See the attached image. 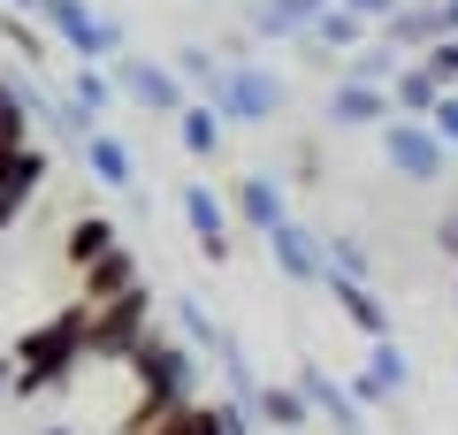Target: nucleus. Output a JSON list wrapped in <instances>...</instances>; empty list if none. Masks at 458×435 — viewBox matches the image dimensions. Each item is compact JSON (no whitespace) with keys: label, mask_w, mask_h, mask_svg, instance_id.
Listing matches in <instances>:
<instances>
[{"label":"nucleus","mask_w":458,"mask_h":435,"mask_svg":"<svg viewBox=\"0 0 458 435\" xmlns=\"http://www.w3.org/2000/svg\"><path fill=\"white\" fill-rule=\"evenodd\" d=\"M123 367L138 374V420H131V428H153L161 413L199 405V382H207V374H199V352H191V344H176V337H161V328H153Z\"/></svg>","instance_id":"obj_1"},{"label":"nucleus","mask_w":458,"mask_h":435,"mask_svg":"<svg viewBox=\"0 0 458 435\" xmlns=\"http://www.w3.org/2000/svg\"><path fill=\"white\" fill-rule=\"evenodd\" d=\"M84 321H92V313L84 306H69V313H54V321H38L31 337L16 344V359H8V367H16V382H8V397H54V389L69 382V374L84 367Z\"/></svg>","instance_id":"obj_2"},{"label":"nucleus","mask_w":458,"mask_h":435,"mask_svg":"<svg viewBox=\"0 0 458 435\" xmlns=\"http://www.w3.org/2000/svg\"><path fill=\"white\" fill-rule=\"evenodd\" d=\"M199 107H214L222 130H260V123H276V115L291 107V84L267 62H222V77L199 92Z\"/></svg>","instance_id":"obj_3"},{"label":"nucleus","mask_w":458,"mask_h":435,"mask_svg":"<svg viewBox=\"0 0 458 435\" xmlns=\"http://www.w3.org/2000/svg\"><path fill=\"white\" fill-rule=\"evenodd\" d=\"M31 23L69 54V62H92V69H107V62H123V54H131L123 23H114L107 8H92V0H38Z\"/></svg>","instance_id":"obj_4"},{"label":"nucleus","mask_w":458,"mask_h":435,"mask_svg":"<svg viewBox=\"0 0 458 435\" xmlns=\"http://www.w3.org/2000/svg\"><path fill=\"white\" fill-rule=\"evenodd\" d=\"M84 359H131L153 337V290L138 283L131 298H107V306H84Z\"/></svg>","instance_id":"obj_5"},{"label":"nucleus","mask_w":458,"mask_h":435,"mask_svg":"<svg viewBox=\"0 0 458 435\" xmlns=\"http://www.w3.org/2000/svg\"><path fill=\"white\" fill-rule=\"evenodd\" d=\"M107 77H114V99H131V107L161 115V123H176V115L191 107V92L176 84V69L153 62V54H123V62H107Z\"/></svg>","instance_id":"obj_6"},{"label":"nucleus","mask_w":458,"mask_h":435,"mask_svg":"<svg viewBox=\"0 0 458 435\" xmlns=\"http://www.w3.org/2000/svg\"><path fill=\"white\" fill-rule=\"evenodd\" d=\"M382 161L397 168V183H443V176H451L443 138H436L428 123H405V115H390V123H382Z\"/></svg>","instance_id":"obj_7"},{"label":"nucleus","mask_w":458,"mask_h":435,"mask_svg":"<svg viewBox=\"0 0 458 435\" xmlns=\"http://www.w3.org/2000/svg\"><path fill=\"white\" fill-rule=\"evenodd\" d=\"M291 389H298V397H306V413H313V420H328V428H336V435H360V428H367V405L352 397V389H344L336 374L321 367V359H306V367L291 374Z\"/></svg>","instance_id":"obj_8"},{"label":"nucleus","mask_w":458,"mask_h":435,"mask_svg":"<svg viewBox=\"0 0 458 435\" xmlns=\"http://www.w3.org/2000/svg\"><path fill=\"white\" fill-rule=\"evenodd\" d=\"M176 207H183V229H191L199 260H214V268H222V260L237 252V237H229V199L214 192V183H183Z\"/></svg>","instance_id":"obj_9"},{"label":"nucleus","mask_w":458,"mask_h":435,"mask_svg":"<svg viewBox=\"0 0 458 435\" xmlns=\"http://www.w3.org/2000/svg\"><path fill=\"white\" fill-rule=\"evenodd\" d=\"M260 244H267V260H276L283 283H321V275H328V260H321V229L298 222V214H291L283 229H267Z\"/></svg>","instance_id":"obj_10"},{"label":"nucleus","mask_w":458,"mask_h":435,"mask_svg":"<svg viewBox=\"0 0 458 435\" xmlns=\"http://www.w3.org/2000/svg\"><path fill=\"white\" fill-rule=\"evenodd\" d=\"M47 168H54V153H47L38 138L23 145V153H8V161H0V229L23 222V207L47 192Z\"/></svg>","instance_id":"obj_11"},{"label":"nucleus","mask_w":458,"mask_h":435,"mask_svg":"<svg viewBox=\"0 0 458 435\" xmlns=\"http://www.w3.org/2000/svg\"><path fill=\"white\" fill-rule=\"evenodd\" d=\"M344 389H352L360 405H390V397H405V389H412V359L397 352V337H382V344H367V367L352 374Z\"/></svg>","instance_id":"obj_12"},{"label":"nucleus","mask_w":458,"mask_h":435,"mask_svg":"<svg viewBox=\"0 0 458 435\" xmlns=\"http://www.w3.org/2000/svg\"><path fill=\"white\" fill-rule=\"evenodd\" d=\"M229 214H237L245 229H260V237H267V229L291 222V192H283L276 176H260V168H252V176L229 183Z\"/></svg>","instance_id":"obj_13"},{"label":"nucleus","mask_w":458,"mask_h":435,"mask_svg":"<svg viewBox=\"0 0 458 435\" xmlns=\"http://www.w3.org/2000/svg\"><path fill=\"white\" fill-rule=\"evenodd\" d=\"M321 290H328V306H336L344 321L360 328L367 344L390 337V306H382V290H375V283H344V275H321Z\"/></svg>","instance_id":"obj_14"},{"label":"nucleus","mask_w":458,"mask_h":435,"mask_svg":"<svg viewBox=\"0 0 458 435\" xmlns=\"http://www.w3.org/2000/svg\"><path fill=\"white\" fill-rule=\"evenodd\" d=\"M138 283H146V275H138V252H131V244H114L107 260H92V268L77 275V290H84L77 306H107V298H131Z\"/></svg>","instance_id":"obj_15"},{"label":"nucleus","mask_w":458,"mask_h":435,"mask_svg":"<svg viewBox=\"0 0 458 435\" xmlns=\"http://www.w3.org/2000/svg\"><path fill=\"white\" fill-rule=\"evenodd\" d=\"M77 153H84V168H92V183H107V192H138V161H131V145L114 138L107 123H99Z\"/></svg>","instance_id":"obj_16"},{"label":"nucleus","mask_w":458,"mask_h":435,"mask_svg":"<svg viewBox=\"0 0 458 435\" xmlns=\"http://www.w3.org/2000/svg\"><path fill=\"white\" fill-rule=\"evenodd\" d=\"M390 123V92L375 84H328V130H382Z\"/></svg>","instance_id":"obj_17"},{"label":"nucleus","mask_w":458,"mask_h":435,"mask_svg":"<svg viewBox=\"0 0 458 435\" xmlns=\"http://www.w3.org/2000/svg\"><path fill=\"white\" fill-rule=\"evenodd\" d=\"M375 38H390V47L405 54V62H420V54L436 47V38H443V23H436V0H405V8H397V16L382 23Z\"/></svg>","instance_id":"obj_18"},{"label":"nucleus","mask_w":458,"mask_h":435,"mask_svg":"<svg viewBox=\"0 0 458 435\" xmlns=\"http://www.w3.org/2000/svg\"><path fill=\"white\" fill-rule=\"evenodd\" d=\"M397 69H405V54H397L390 38H367L360 54H344V62H336V84H375V92H390Z\"/></svg>","instance_id":"obj_19"},{"label":"nucleus","mask_w":458,"mask_h":435,"mask_svg":"<svg viewBox=\"0 0 458 435\" xmlns=\"http://www.w3.org/2000/svg\"><path fill=\"white\" fill-rule=\"evenodd\" d=\"M321 8L328 0H252V38H298V31H313Z\"/></svg>","instance_id":"obj_20"},{"label":"nucleus","mask_w":458,"mask_h":435,"mask_svg":"<svg viewBox=\"0 0 458 435\" xmlns=\"http://www.w3.org/2000/svg\"><path fill=\"white\" fill-rule=\"evenodd\" d=\"M252 420H260L267 435H306V397H298L291 382H260V397H252Z\"/></svg>","instance_id":"obj_21"},{"label":"nucleus","mask_w":458,"mask_h":435,"mask_svg":"<svg viewBox=\"0 0 458 435\" xmlns=\"http://www.w3.org/2000/svg\"><path fill=\"white\" fill-rule=\"evenodd\" d=\"M114 244H123V237H114V222H107V214H77V222H69V237H62V260L84 275L92 260H107Z\"/></svg>","instance_id":"obj_22"},{"label":"nucleus","mask_w":458,"mask_h":435,"mask_svg":"<svg viewBox=\"0 0 458 435\" xmlns=\"http://www.w3.org/2000/svg\"><path fill=\"white\" fill-rule=\"evenodd\" d=\"M436 99H443V84L428 77L420 62H405L390 77V115H405V123H428V115H436Z\"/></svg>","instance_id":"obj_23"},{"label":"nucleus","mask_w":458,"mask_h":435,"mask_svg":"<svg viewBox=\"0 0 458 435\" xmlns=\"http://www.w3.org/2000/svg\"><path fill=\"white\" fill-rule=\"evenodd\" d=\"M321 260H328V275H344V283H375V252H367L352 229H328V237H321Z\"/></svg>","instance_id":"obj_24"},{"label":"nucleus","mask_w":458,"mask_h":435,"mask_svg":"<svg viewBox=\"0 0 458 435\" xmlns=\"http://www.w3.org/2000/svg\"><path fill=\"white\" fill-rule=\"evenodd\" d=\"M0 47H8V54H16V62L38 77V69H47V54H54V38L38 31L31 16H8V8H0Z\"/></svg>","instance_id":"obj_25"},{"label":"nucleus","mask_w":458,"mask_h":435,"mask_svg":"<svg viewBox=\"0 0 458 435\" xmlns=\"http://www.w3.org/2000/svg\"><path fill=\"white\" fill-rule=\"evenodd\" d=\"M62 92L77 99V107L92 115V123H107V107H114V77H107V69H92V62H77V69H69V84H62Z\"/></svg>","instance_id":"obj_26"},{"label":"nucleus","mask_w":458,"mask_h":435,"mask_svg":"<svg viewBox=\"0 0 458 435\" xmlns=\"http://www.w3.org/2000/svg\"><path fill=\"white\" fill-rule=\"evenodd\" d=\"M176 145L191 153V161H214V153H222V123H214V107H199V99H191V107L176 115Z\"/></svg>","instance_id":"obj_27"},{"label":"nucleus","mask_w":458,"mask_h":435,"mask_svg":"<svg viewBox=\"0 0 458 435\" xmlns=\"http://www.w3.org/2000/svg\"><path fill=\"white\" fill-rule=\"evenodd\" d=\"M168 69H176V84L199 99L214 77H222V54H214V47H176V54H168Z\"/></svg>","instance_id":"obj_28"},{"label":"nucleus","mask_w":458,"mask_h":435,"mask_svg":"<svg viewBox=\"0 0 458 435\" xmlns=\"http://www.w3.org/2000/svg\"><path fill=\"white\" fill-rule=\"evenodd\" d=\"M138 435H222V428H214V405L199 397V405H183V413H161L153 428H138Z\"/></svg>","instance_id":"obj_29"},{"label":"nucleus","mask_w":458,"mask_h":435,"mask_svg":"<svg viewBox=\"0 0 458 435\" xmlns=\"http://www.w3.org/2000/svg\"><path fill=\"white\" fill-rule=\"evenodd\" d=\"M176 321H183V344H191V352H207V344H214V328H222L207 306H199V298H176Z\"/></svg>","instance_id":"obj_30"},{"label":"nucleus","mask_w":458,"mask_h":435,"mask_svg":"<svg viewBox=\"0 0 458 435\" xmlns=\"http://www.w3.org/2000/svg\"><path fill=\"white\" fill-rule=\"evenodd\" d=\"M420 69L443 84V92H458V38H436V47L420 54Z\"/></svg>","instance_id":"obj_31"},{"label":"nucleus","mask_w":458,"mask_h":435,"mask_svg":"<svg viewBox=\"0 0 458 435\" xmlns=\"http://www.w3.org/2000/svg\"><path fill=\"white\" fill-rule=\"evenodd\" d=\"M214 428H222V435H260V420H252V405H237V397H214Z\"/></svg>","instance_id":"obj_32"},{"label":"nucleus","mask_w":458,"mask_h":435,"mask_svg":"<svg viewBox=\"0 0 458 435\" xmlns=\"http://www.w3.org/2000/svg\"><path fill=\"white\" fill-rule=\"evenodd\" d=\"M31 138H38V130L23 123V115L8 107V99H0V161H8V153H23V145H31Z\"/></svg>","instance_id":"obj_33"},{"label":"nucleus","mask_w":458,"mask_h":435,"mask_svg":"<svg viewBox=\"0 0 458 435\" xmlns=\"http://www.w3.org/2000/svg\"><path fill=\"white\" fill-rule=\"evenodd\" d=\"M428 130L443 138V153H458V92H443V99H436V115H428Z\"/></svg>","instance_id":"obj_34"},{"label":"nucleus","mask_w":458,"mask_h":435,"mask_svg":"<svg viewBox=\"0 0 458 435\" xmlns=\"http://www.w3.org/2000/svg\"><path fill=\"white\" fill-rule=\"evenodd\" d=\"M428 237H436V252L458 268V199H443V214H436V229H428Z\"/></svg>","instance_id":"obj_35"},{"label":"nucleus","mask_w":458,"mask_h":435,"mask_svg":"<svg viewBox=\"0 0 458 435\" xmlns=\"http://www.w3.org/2000/svg\"><path fill=\"white\" fill-rule=\"evenodd\" d=\"M336 8H352L360 23H375V31H382V23H390L397 8H405V0H336Z\"/></svg>","instance_id":"obj_36"},{"label":"nucleus","mask_w":458,"mask_h":435,"mask_svg":"<svg viewBox=\"0 0 458 435\" xmlns=\"http://www.w3.org/2000/svg\"><path fill=\"white\" fill-rule=\"evenodd\" d=\"M436 23H443V38H458V0H436Z\"/></svg>","instance_id":"obj_37"},{"label":"nucleus","mask_w":458,"mask_h":435,"mask_svg":"<svg viewBox=\"0 0 458 435\" xmlns=\"http://www.w3.org/2000/svg\"><path fill=\"white\" fill-rule=\"evenodd\" d=\"M0 8H8V16H38V0H0Z\"/></svg>","instance_id":"obj_38"},{"label":"nucleus","mask_w":458,"mask_h":435,"mask_svg":"<svg viewBox=\"0 0 458 435\" xmlns=\"http://www.w3.org/2000/svg\"><path fill=\"white\" fill-rule=\"evenodd\" d=\"M8 382H16V367H8V359H0V397H8Z\"/></svg>","instance_id":"obj_39"},{"label":"nucleus","mask_w":458,"mask_h":435,"mask_svg":"<svg viewBox=\"0 0 458 435\" xmlns=\"http://www.w3.org/2000/svg\"><path fill=\"white\" fill-rule=\"evenodd\" d=\"M38 435H69V428H38Z\"/></svg>","instance_id":"obj_40"},{"label":"nucleus","mask_w":458,"mask_h":435,"mask_svg":"<svg viewBox=\"0 0 458 435\" xmlns=\"http://www.w3.org/2000/svg\"><path fill=\"white\" fill-rule=\"evenodd\" d=\"M451 306H458V283H451Z\"/></svg>","instance_id":"obj_41"},{"label":"nucleus","mask_w":458,"mask_h":435,"mask_svg":"<svg viewBox=\"0 0 458 435\" xmlns=\"http://www.w3.org/2000/svg\"><path fill=\"white\" fill-rule=\"evenodd\" d=\"M360 435H375V428H360Z\"/></svg>","instance_id":"obj_42"}]
</instances>
